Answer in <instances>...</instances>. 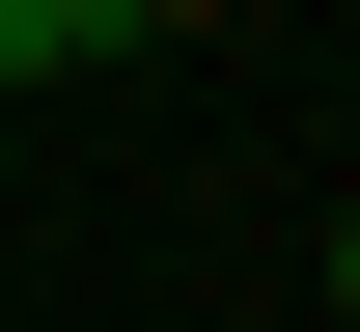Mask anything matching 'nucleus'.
<instances>
[{"mask_svg":"<svg viewBox=\"0 0 360 332\" xmlns=\"http://www.w3.org/2000/svg\"><path fill=\"white\" fill-rule=\"evenodd\" d=\"M111 55V0H0V84H84Z\"/></svg>","mask_w":360,"mask_h":332,"instance_id":"f257e3e1","label":"nucleus"},{"mask_svg":"<svg viewBox=\"0 0 360 332\" xmlns=\"http://www.w3.org/2000/svg\"><path fill=\"white\" fill-rule=\"evenodd\" d=\"M333 332H360V222H333Z\"/></svg>","mask_w":360,"mask_h":332,"instance_id":"7ed1b4c3","label":"nucleus"},{"mask_svg":"<svg viewBox=\"0 0 360 332\" xmlns=\"http://www.w3.org/2000/svg\"><path fill=\"white\" fill-rule=\"evenodd\" d=\"M139 28H222V0H111V55H139Z\"/></svg>","mask_w":360,"mask_h":332,"instance_id":"f03ea898","label":"nucleus"}]
</instances>
